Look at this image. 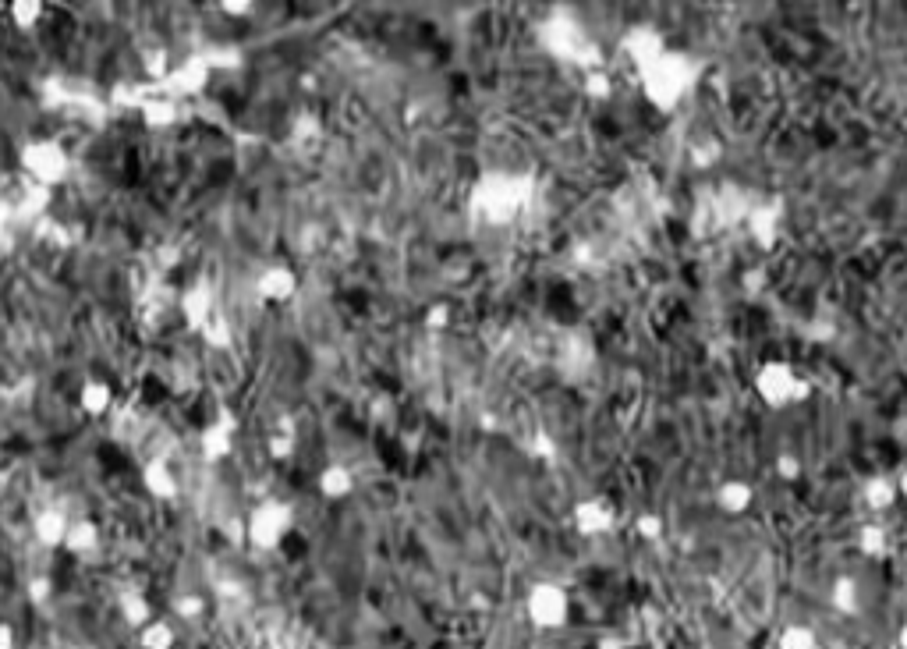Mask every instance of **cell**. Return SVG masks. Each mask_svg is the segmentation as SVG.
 I'll list each match as a JSON object with an SVG mask.
<instances>
[{
    "instance_id": "17",
    "label": "cell",
    "mask_w": 907,
    "mask_h": 649,
    "mask_svg": "<svg viewBox=\"0 0 907 649\" xmlns=\"http://www.w3.org/2000/svg\"><path fill=\"white\" fill-rule=\"evenodd\" d=\"M100 547H103V532H100V525H96V518H89V515L71 518L61 550H68L71 557H93Z\"/></svg>"
},
{
    "instance_id": "8",
    "label": "cell",
    "mask_w": 907,
    "mask_h": 649,
    "mask_svg": "<svg viewBox=\"0 0 907 649\" xmlns=\"http://www.w3.org/2000/svg\"><path fill=\"white\" fill-rule=\"evenodd\" d=\"M298 288H302V281H298V274L287 263L263 266V270L256 274V281H252V291H256L259 302H266V305L291 302V298L298 295Z\"/></svg>"
},
{
    "instance_id": "15",
    "label": "cell",
    "mask_w": 907,
    "mask_h": 649,
    "mask_svg": "<svg viewBox=\"0 0 907 649\" xmlns=\"http://www.w3.org/2000/svg\"><path fill=\"white\" fill-rule=\"evenodd\" d=\"M663 50H667V40H663L656 29H649V25H635V29H628V36H624V54H628V61L635 64V71H642L649 61H656Z\"/></svg>"
},
{
    "instance_id": "6",
    "label": "cell",
    "mask_w": 907,
    "mask_h": 649,
    "mask_svg": "<svg viewBox=\"0 0 907 649\" xmlns=\"http://www.w3.org/2000/svg\"><path fill=\"white\" fill-rule=\"evenodd\" d=\"M18 164H22L25 178L32 185H43V188H57L68 181L71 174V157L68 149L61 146L57 139H32L22 146L18 153Z\"/></svg>"
},
{
    "instance_id": "18",
    "label": "cell",
    "mask_w": 907,
    "mask_h": 649,
    "mask_svg": "<svg viewBox=\"0 0 907 649\" xmlns=\"http://www.w3.org/2000/svg\"><path fill=\"white\" fill-rule=\"evenodd\" d=\"M900 501L897 493V483H893L890 472H872L865 483H861V504L872 511V515H886V511H893Z\"/></svg>"
},
{
    "instance_id": "29",
    "label": "cell",
    "mask_w": 907,
    "mask_h": 649,
    "mask_svg": "<svg viewBox=\"0 0 907 649\" xmlns=\"http://www.w3.org/2000/svg\"><path fill=\"white\" fill-rule=\"evenodd\" d=\"M206 607H210V603H206V596L195 593V589H192V593H178L171 600V618L181 621V625H195V621L206 618Z\"/></svg>"
},
{
    "instance_id": "5",
    "label": "cell",
    "mask_w": 907,
    "mask_h": 649,
    "mask_svg": "<svg viewBox=\"0 0 907 649\" xmlns=\"http://www.w3.org/2000/svg\"><path fill=\"white\" fill-rule=\"evenodd\" d=\"M521 610H525L528 625L539 628V632H560L571 621V593L557 579H535L525 589Z\"/></svg>"
},
{
    "instance_id": "1",
    "label": "cell",
    "mask_w": 907,
    "mask_h": 649,
    "mask_svg": "<svg viewBox=\"0 0 907 649\" xmlns=\"http://www.w3.org/2000/svg\"><path fill=\"white\" fill-rule=\"evenodd\" d=\"M528 199H532V185L528 178L511 171H489L468 192V213L479 224L489 227H507L525 213Z\"/></svg>"
},
{
    "instance_id": "32",
    "label": "cell",
    "mask_w": 907,
    "mask_h": 649,
    "mask_svg": "<svg viewBox=\"0 0 907 649\" xmlns=\"http://www.w3.org/2000/svg\"><path fill=\"white\" fill-rule=\"evenodd\" d=\"M25 596H29L32 607H47V603L54 600V582H50V575H29Z\"/></svg>"
},
{
    "instance_id": "21",
    "label": "cell",
    "mask_w": 907,
    "mask_h": 649,
    "mask_svg": "<svg viewBox=\"0 0 907 649\" xmlns=\"http://www.w3.org/2000/svg\"><path fill=\"white\" fill-rule=\"evenodd\" d=\"M861 603H865V593H861V582L854 575H837L830 582V607L844 618H858L861 614Z\"/></svg>"
},
{
    "instance_id": "20",
    "label": "cell",
    "mask_w": 907,
    "mask_h": 649,
    "mask_svg": "<svg viewBox=\"0 0 907 649\" xmlns=\"http://www.w3.org/2000/svg\"><path fill=\"white\" fill-rule=\"evenodd\" d=\"M117 614H121V621H125L132 632H139L142 625H149V621L156 618L153 600H149L142 589H125V593H117Z\"/></svg>"
},
{
    "instance_id": "28",
    "label": "cell",
    "mask_w": 907,
    "mask_h": 649,
    "mask_svg": "<svg viewBox=\"0 0 907 649\" xmlns=\"http://www.w3.org/2000/svg\"><path fill=\"white\" fill-rule=\"evenodd\" d=\"M43 15H47V0H8L11 25L22 32L36 29V25L43 22Z\"/></svg>"
},
{
    "instance_id": "9",
    "label": "cell",
    "mask_w": 907,
    "mask_h": 649,
    "mask_svg": "<svg viewBox=\"0 0 907 649\" xmlns=\"http://www.w3.org/2000/svg\"><path fill=\"white\" fill-rule=\"evenodd\" d=\"M210 79H213V68L206 64V57L199 54V57H192V61L181 64V68L167 71L160 93L171 96V100H185V96H199L202 89L210 86Z\"/></svg>"
},
{
    "instance_id": "12",
    "label": "cell",
    "mask_w": 907,
    "mask_h": 649,
    "mask_svg": "<svg viewBox=\"0 0 907 649\" xmlns=\"http://www.w3.org/2000/svg\"><path fill=\"white\" fill-rule=\"evenodd\" d=\"M139 483H142V490L153 497V501H160V504H167V501H174L178 497V472L171 469V462L167 458H146L142 462V469H139Z\"/></svg>"
},
{
    "instance_id": "25",
    "label": "cell",
    "mask_w": 907,
    "mask_h": 649,
    "mask_svg": "<svg viewBox=\"0 0 907 649\" xmlns=\"http://www.w3.org/2000/svg\"><path fill=\"white\" fill-rule=\"evenodd\" d=\"M139 649H174L178 646V625L174 618H153L149 625H142L139 632Z\"/></svg>"
},
{
    "instance_id": "35",
    "label": "cell",
    "mask_w": 907,
    "mask_h": 649,
    "mask_svg": "<svg viewBox=\"0 0 907 649\" xmlns=\"http://www.w3.org/2000/svg\"><path fill=\"white\" fill-rule=\"evenodd\" d=\"M217 4H220V11L231 18H245V15H252V8H256V0H217Z\"/></svg>"
},
{
    "instance_id": "19",
    "label": "cell",
    "mask_w": 907,
    "mask_h": 649,
    "mask_svg": "<svg viewBox=\"0 0 907 649\" xmlns=\"http://www.w3.org/2000/svg\"><path fill=\"white\" fill-rule=\"evenodd\" d=\"M114 408V387L103 376H89L86 384L78 387V412H86L89 419H103Z\"/></svg>"
},
{
    "instance_id": "36",
    "label": "cell",
    "mask_w": 907,
    "mask_h": 649,
    "mask_svg": "<svg viewBox=\"0 0 907 649\" xmlns=\"http://www.w3.org/2000/svg\"><path fill=\"white\" fill-rule=\"evenodd\" d=\"M11 242H15V231H11V217L8 213H0V256L11 249Z\"/></svg>"
},
{
    "instance_id": "7",
    "label": "cell",
    "mask_w": 907,
    "mask_h": 649,
    "mask_svg": "<svg viewBox=\"0 0 907 649\" xmlns=\"http://www.w3.org/2000/svg\"><path fill=\"white\" fill-rule=\"evenodd\" d=\"M617 522H621V515H617V504H613L610 497H603V493L582 497V501L571 508L574 532H578V536H585V540H599V536H606V532L617 529Z\"/></svg>"
},
{
    "instance_id": "10",
    "label": "cell",
    "mask_w": 907,
    "mask_h": 649,
    "mask_svg": "<svg viewBox=\"0 0 907 649\" xmlns=\"http://www.w3.org/2000/svg\"><path fill=\"white\" fill-rule=\"evenodd\" d=\"M217 295H213V288L206 281L192 284V288H185L178 295V316L185 320V327L192 330V334H199L206 323L217 316Z\"/></svg>"
},
{
    "instance_id": "14",
    "label": "cell",
    "mask_w": 907,
    "mask_h": 649,
    "mask_svg": "<svg viewBox=\"0 0 907 649\" xmlns=\"http://www.w3.org/2000/svg\"><path fill=\"white\" fill-rule=\"evenodd\" d=\"M713 501H716V508H720L723 515L741 518V515H748V511H752L755 486L748 483V479H741V476H730V479H723V483L716 486Z\"/></svg>"
},
{
    "instance_id": "37",
    "label": "cell",
    "mask_w": 907,
    "mask_h": 649,
    "mask_svg": "<svg viewBox=\"0 0 907 649\" xmlns=\"http://www.w3.org/2000/svg\"><path fill=\"white\" fill-rule=\"evenodd\" d=\"M447 320H450V309H447V305H433V309H429V316H426V327L440 330V327H447Z\"/></svg>"
},
{
    "instance_id": "33",
    "label": "cell",
    "mask_w": 907,
    "mask_h": 649,
    "mask_svg": "<svg viewBox=\"0 0 907 649\" xmlns=\"http://www.w3.org/2000/svg\"><path fill=\"white\" fill-rule=\"evenodd\" d=\"M635 532H638V540L656 543L659 536L667 532V525H663V518H659V515H652V511H642V515L635 518Z\"/></svg>"
},
{
    "instance_id": "3",
    "label": "cell",
    "mask_w": 907,
    "mask_h": 649,
    "mask_svg": "<svg viewBox=\"0 0 907 649\" xmlns=\"http://www.w3.org/2000/svg\"><path fill=\"white\" fill-rule=\"evenodd\" d=\"M241 532H245V547L256 554H277L287 543V536L295 532V508L280 497H263L256 501L245 518H241Z\"/></svg>"
},
{
    "instance_id": "23",
    "label": "cell",
    "mask_w": 907,
    "mask_h": 649,
    "mask_svg": "<svg viewBox=\"0 0 907 649\" xmlns=\"http://www.w3.org/2000/svg\"><path fill=\"white\" fill-rule=\"evenodd\" d=\"M550 50L553 54H560V57H582V50H585V32L578 29L574 22H550Z\"/></svg>"
},
{
    "instance_id": "11",
    "label": "cell",
    "mask_w": 907,
    "mask_h": 649,
    "mask_svg": "<svg viewBox=\"0 0 907 649\" xmlns=\"http://www.w3.org/2000/svg\"><path fill=\"white\" fill-rule=\"evenodd\" d=\"M234 440H238V426H234V419H213V423H206L199 430L195 447H199V458L206 465H220L234 454Z\"/></svg>"
},
{
    "instance_id": "39",
    "label": "cell",
    "mask_w": 907,
    "mask_h": 649,
    "mask_svg": "<svg viewBox=\"0 0 907 649\" xmlns=\"http://www.w3.org/2000/svg\"><path fill=\"white\" fill-rule=\"evenodd\" d=\"M893 476V483H897V493H900V501H907V458L904 462L897 465V469L890 472Z\"/></svg>"
},
{
    "instance_id": "2",
    "label": "cell",
    "mask_w": 907,
    "mask_h": 649,
    "mask_svg": "<svg viewBox=\"0 0 907 649\" xmlns=\"http://www.w3.org/2000/svg\"><path fill=\"white\" fill-rule=\"evenodd\" d=\"M695 79H698V71H695V64H691V57L681 54V50H670V47L663 50L656 61H649L642 71H638L642 96L656 110H663V114L681 107L684 96L695 89Z\"/></svg>"
},
{
    "instance_id": "26",
    "label": "cell",
    "mask_w": 907,
    "mask_h": 649,
    "mask_svg": "<svg viewBox=\"0 0 907 649\" xmlns=\"http://www.w3.org/2000/svg\"><path fill=\"white\" fill-rule=\"evenodd\" d=\"M178 103L181 100H171V96H146L142 100V121H146L149 128H171L174 121H178Z\"/></svg>"
},
{
    "instance_id": "40",
    "label": "cell",
    "mask_w": 907,
    "mask_h": 649,
    "mask_svg": "<svg viewBox=\"0 0 907 649\" xmlns=\"http://www.w3.org/2000/svg\"><path fill=\"white\" fill-rule=\"evenodd\" d=\"M596 649H628V642L621 635H603V639H596Z\"/></svg>"
},
{
    "instance_id": "42",
    "label": "cell",
    "mask_w": 907,
    "mask_h": 649,
    "mask_svg": "<svg viewBox=\"0 0 907 649\" xmlns=\"http://www.w3.org/2000/svg\"><path fill=\"white\" fill-rule=\"evenodd\" d=\"M900 582H904V593H907V568H904V575H900Z\"/></svg>"
},
{
    "instance_id": "38",
    "label": "cell",
    "mask_w": 907,
    "mask_h": 649,
    "mask_svg": "<svg viewBox=\"0 0 907 649\" xmlns=\"http://www.w3.org/2000/svg\"><path fill=\"white\" fill-rule=\"evenodd\" d=\"M0 649H18V632L11 621H0Z\"/></svg>"
},
{
    "instance_id": "41",
    "label": "cell",
    "mask_w": 907,
    "mask_h": 649,
    "mask_svg": "<svg viewBox=\"0 0 907 649\" xmlns=\"http://www.w3.org/2000/svg\"><path fill=\"white\" fill-rule=\"evenodd\" d=\"M897 649H907V618L900 621V628H897Z\"/></svg>"
},
{
    "instance_id": "16",
    "label": "cell",
    "mask_w": 907,
    "mask_h": 649,
    "mask_svg": "<svg viewBox=\"0 0 907 649\" xmlns=\"http://www.w3.org/2000/svg\"><path fill=\"white\" fill-rule=\"evenodd\" d=\"M355 486H358L355 472H351L344 462H330V465H323V469H319V476H316V490H319V497H323V501H330V504H341V501H348L351 493H355Z\"/></svg>"
},
{
    "instance_id": "31",
    "label": "cell",
    "mask_w": 907,
    "mask_h": 649,
    "mask_svg": "<svg viewBox=\"0 0 907 649\" xmlns=\"http://www.w3.org/2000/svg\"><path fill=\"white\" fill-rule=\"evenodd\" d=\"M295 451H298V440H295V433L291 430H273L270 437H266V454H270V462H291L295 458Z\"/></svg>"
},
{
    "instance_id": "22",
    "label": "cell",
    "mask_w": 907,
    "mask_h": 649,
    "mask_svg": "<svg viewBox=\"0 0 907 649\" xmlns=\"http://www.w3.org/2000/svg\"><path fill=\"white\" fill-rule=\"evenodd\" d=\"M854 547H858V554L869 557V561H883V557H890V550H893V536H890V529L879 525V522L858 525Z\"/></svg>"
},
{
    "instance_id": "13",
    "label": "cell",
    "mask_w": 907,
    "mask_h": 649,
    "mask_svg": "<svg viewBox=\"0 0 907 649\" xmlns=\"http://www.w3.org/2000/svg\"><path fill=\"white\" fill-rule=\"evenodd\" d=\"M68 522L71 515L57 504H47L32 515V536L43 550H61L64 547V536H68Z\"/></svg>"
},
{
    "instance_id": "34",
    "label": "cell",
    "mask_w": 907,
    "mask_h": 649,
    "mask_svg": "<svg viewBox=\"0 0 907 649\" xmlns=\"http://www.w3.org/2000/svg\"><path fill=\"white\" fill-rule=\"evenodd\" d=\"M773 469H776V476H780L783 483H798L801 479V462L794 458V454H776Z\"/></svg>"
},
{
    "instance_id": "30",
    "label": "cell",
    "mask_w": 907,
    "mask_h": 649,
    "mask_svg": "<svg viewBox=\"0 0 907 649\" xmlns=\"http://www.w3.org/2000/svg\"><path fill=\"white\" fill-rule=\"evenodd\" d=\"M199 341L206 348H213V352H227V348L234 345V330H231V323H227V316L224 313L213 316V320L199 330Z\"/></svg>"
},
{
    "instance_id": "4",
    "label": "cell",
    "mask_w": 907,
    "mask_h": 649,
    "mask_svg": "<svg viewBox=\"0 0 907 649\" xmlns=\"http://www.w3.org/2000/svg\"><path fill=\"white\" fill-rule=\"evenodd\" d=\"M752 391L755 398L762 401L766 408L773 412H783V408H794L801 401L812 398V380L801 376L791 362L783 359H766L752 376Z\"/></svg>"
},
{
    "instance_id": "24",
    "label": "cell",
    "mask_w": 907,
    "mask_h": 649,
    "mask_svg": "<svg viewBox=\"0 0 907 649\" xmlns=\"http://www.w3.org/2000/svg\"><path fill=\"white\" fill-rule=\"evenodd\" d=\"M748 231H752L759 249H773V245L780 242V213L759 206V210L748 213Z\"/></svg>"
},
{
    "instance_id": "27",
    "label": "cell",
    "mask_w": 907,
    "mask_h": 649,
    "mask_svg": "<svg viewBox=\"0 0 907 649\" xmlns=\"http://www.w3.org/2000/svg\"><path fill=\"white\" fill-rule=\"evenodd\" d=\"M776 649H822V639L812 625L791 621V625H783L780 635H776Z\"/></svg>"
}]
</instances>
